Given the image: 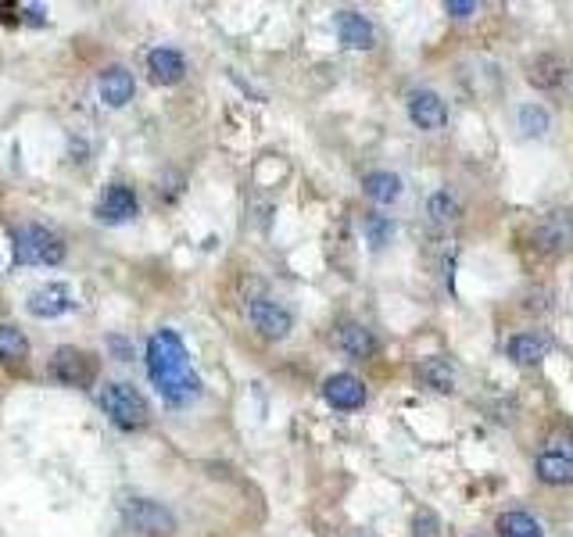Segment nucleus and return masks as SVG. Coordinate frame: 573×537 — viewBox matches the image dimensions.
Masks as SVG:
<instances>
[{"label": "nucleus", "instance_id": "4", "mask_svg": "<svg viewBox=\"0 0 573 537\" xmlns=\"http://www.w3.org/2000/svg\"><path fill=\"white\" fill-rule=\"evenodd\" d=\"M51 376L58 380L61 387H76V391H86V387L97 384V358L86 355V351H79V348H72V344H65V348L54 351Z\"/></svg>", "mask_w": 573, "mask_h": 537}, {"label": "nucleus", "instance_id": "15", "mask_svg": "<svg viewBox=\"0 0 573 537\" xmlns=\"http://www.w3.org/2000/svg\"><path fill=\"white\" fill-rule=\"evenodd\" d=\"M566 61L559 58V54H538V58L527 65V83L534 86V90H545V94H552V90H559V86L566 83Z\"/></svg>", "mask_w": 573, "mask_h": 537}, {"label": "nucleus", "instance_id": "5", "mask_svg": "<svg viewBox=\"0 0 573 537\" xmlns=\"http://www.w3.org/2000/svg\"><path fill=\"white\" fill-rule=\"evenodd\" d=\"M122 516L140 534H172L176 530V516L162 502H151V498H129V502H122Z\"/></svg>", "mask_w": 573, "mask_h": 537}, {"label": "nucleus", "instance_id": "8", "mask_svg": "<svg viewBox=\"0 0 573 537\" xmlns=\"http://www.w3.org/2000/svg\"><path fill=\"white\" fill-rule=\"evenodd\" d=\"M323 398L330 409L337 412H355L366 405L369 391L366 384H362L359 376H351V373H334V376H326L323 380Z\"/></svg>", "mask_w": 573, "mask_h": 537}, {"label": "nucleus", "instance_id": "13", "mask_svg": "<svg viewBox=\"0 0 573 537\" xmlns=\"http://www.w3.org/2000/svg\"><path fill=\"white\" fill-rule=\"evenodd\" d=\"M97 90H101V101L108 104V108H126V104L133 101V94H137V83H133V72L129 69L112 65V69L101 72Z\"/></svg>", "mask_w": 573, "mask_h": 537}, {"label": "nucleus", "instance_id": "2", "mask_svg": "<svg viewBox=\"0 0 573 537\" xmlns=\"http://www.w3.org/2000/svg\"><path fill=\"white\" fill-rule=\"evenodd\" d=\"M101 409L119 430H144L151 423V405L133 384H104Z\"/></svg>", "mask_w": 573, "mask_h": 537}, {"label": "nucleus", "instance_id": "11", "mask_svg": "<svg viewBox=\"0 0 573 537\" xmlns=\"http://www.w3.org/2000/svg\"><path fill=\"white\" fill-rule=\"evenodd\" d=\"M72 305H76V301H72V290L65 287V283H43V287H36L26 298L29 316L36 319H58L65 316Z\"/></svg>", "mask_w": 573, "mask_h": 537}, {"label": "nucleus", "instance_id": "3", "mask_svg": "<svg viewBox=\"0 0 573 537\" xmlns=\"http://www.w3.org/2000/svg\"><path fill=\"white\" fill-rule=\"evenodd\" d=\"M15 262L18 265H61L65 262V240L47 226H22L15 230Z\"/></svg>", "mask_w": 573, "mask_h": 537}, {"label": "nucleus", "instance_id": "21", "mask_svg": "<svg viewBox=\"0 0 573 537\" xmlns=\"http://www.w3.org/2000/svg\"><path fill=\"white\" fill-rule=\"evenodd\" d=\"M498 537H545L541 523L527 509H505L495 520Z\"/></svg>", "mask_w": 573, "mask_h": 537}, {"label": "nucleus", "instance_id": "28", "mask_svg": "<svg viewBox=\"0 0 573 537\" xmlns=\"http://www.w3.org/2000/svg\"><path fill=\"white\" fill-rule=\"evenodd\" d=\"M108 344H112V348L119 351L122 362H129V358H133V348H126V341H122V337H112V341H108Z\"/></svg>", "mask_w": 573, "mask_h": 537}, {"label": "nucleus", "instance_id": "18", "mask_svg": "<svg viewBox=\"0 0 573 537\" xmlns=\"http://www.w3.org/2000/svg\"><path fill=\"white\" fill-rule=\"evenodd\" d=\"M337 348L348 358H355V362H366V358L377 355V337L362 323H341V330H337Z\"/></svg>", "mask_w": 573, "mask_h": 537}, {"label": "nucleus", "instance_id": "19", "mask_svg": "<svg viewBox=\"0 0 573 537\" xmlns=\"http://www.w3.org/2000/svg\"><path fill=\"white\" fill-rule=\"evenodd\" d=\"M416 380H420L427 391H437V394L455 391V369L448 358H423L420 366H416Z\"/></svg>", "mask_w": 573, "mask_h": 537}, {"label": "nucleus", "instance_id": "9", "mask_svg": "<svg viewBox=\"0 0 573 537\" xmlns=\"http://www.w3.org/2000/svg\"><path fill=\"white\" fill-rule=\"evenodd\" d=\"M405 108H409L412 126L423 129V133H437V129L448 126V104L434 90H412Z\"/></svg>", "mask_w": 573, "mask_h": 537}, {"label": "nucleus", "instance_id": "29", "mask_svg": "<svg viewBox=\"0 0 573 537\" xmlns=\"http://www.w3.org/2000/svg\"><path fill=\"white\" fill-rule=\"evenodd\" d=\"M26 15H29V22H36V26L43 22V8H26Z\"/></svg>", "mask_w": 573, "mask_h": 537}, {"label": "nucleus", "instance_id": "26", "mask_svg": "<svg viewBox=\"0 0 573 537\" xmlns=\"http://www.w3.org/2000/svg\"><path fill=\"white\" fill-rule=\"evenodd\" d=\"M412 537H441V520H437V512L430 509H420L412 516Z\"/></svg>", "mask_w": 573, "mask_h": 537}, {"label": "nucleus", "instance_id": "20", "mask_svg": "<svg viewBox=\"0 0 573 537\" xmlns=\"http://www.w3.org/2000/svg\"><path fill=\"white\" fill-rule=\"evenodd\" d=\"M534 477L548 487H573V459L541 452L538 459H534Z\"/></svg>", "mask_w": 573, "mask_h": 537}, {"label": "nucleus", "instance_id": "1", "mask_svg": "<svg viewBox=\"0 0 573 537\" xmlns=\"http://www.w3.org/2000/svg\"><path fill=\"white\" fill-rule=\"evenodd\" d=\"M147 373H151L154 387L162 394L165 405L172 409H187L201 398V376L194 373L187 355V344L176 330H154L147 341Z\"/></svg>", "mask_w": 573, "mask_h": 537}, {"label": "nucleus", "instance_id": "6", "mask_svg": "<svg viewBox=\"0 0 573 537\" xmlns=\"http://www.w3.org/2000/svg\"><path fill=\"white\" fill-rule=\"evenodd\" d=\"M534 244L545 255H559L573 244V212L570 208H556V212H545L534 226Z\"/></svg>", "mask_w": 573, "mask_h": 537}, {"label": "nucleus", "instance_id": "23", "mask_svg": "<svg viewBox=\"0 0 573 537\" xmlns=\"http://www.w3.org/2000/svg\"><path fill=\"white\" fill-rule=\"evenodd\" d=\"M516 122H520L523 137H545L552 129V115L545 111V104H520L516 108Z\"/></svg>", "mask_w": 573, "mask_h": 537}, {"label": "nucleus", "instance_id": "24", "mask_svg": "<svg viewBox=\"0 0 573 537\" xmlns=\"http://www.w3.org/2000/svg\"><path fill=\"white\" fill-rule=\"evenodd\" d=\"M29 358V337L18 326H0V362H22Z\"/></svg>", "mask_w": 573, "mask_h": 537}, {"label": "nucleus", "instance_id": "17", "mask_svg": "<svg viewBox=\"0 0 573 537\" xmlns=\"http://www.w3.org/2000/svg\"><path fill=\"white\" fill-rule=\"evenodd\" d=\"M405 183L398 172L391 169H373L362 176V194L369 197V201H377V205H394L398 197H402Z\"/></svg>", "mask_w": 573, "mask_h": 537}, {"label": "nucleus", "instance_id": "27", "mask_svg": "<svg viewBox=\"0 0 573 537\" xmlns=\"http://www.w3.org/2000/svg\"><path fill=\"white\" fill-rule=\"evenodd\" d=\"M445 11L452 18H473L480 11V4H477V0H448Z\"/></svg>", "mask_w": 573, "mask_h": 537}, {"label": "nucleus", "instance_id": "25", "mask_svg": "<svg viewBox=\"0 0 573 537\" xmlns=\"http://www.w3.org/2000/svg\"><path fill=\"white\" fill-rule=\"evenodd\" d=\"M362 233H366V240L373 248H387L394 237V222L387 219V215H369V219L362 222Z\"/></svg>", "mask_w": 573, "mask_h": 537}, {"label": "nucleus", "instance_id": "22", "mask_svg": "<svg viewBox=\"0 0 573 537\" xmlns=\"http://www.w3.org/2000/svg\"><path fill=\"white\" fill-rule=\"evenodd\" d=\"M459 215H462V201L448 187L434 190V194L427 197V219L434 222V226H448V222H455Z\"/></svg>", "mask_w": 573, "mask_h": 537}, {"label": "nucleus", "instance_id": "16", "mask_svg": "<svg viewBox=\"0 0 573 537\" xmlns=\"http://www.w3.org/2000/svg\"><path fill=\"white\" fill-rule=\"evenodd\" d=\"M137 194H133V187H126V183H115V187L104 190L101 205H97V215H101L104 222H129L133 215H137Z\"/></svg>", "mask_w": 573, "mask_h": 537}, {"label": "nucleus", "instance_id": "14", "mask_svg": "<svg viewBox=\"0 0 573 537\" xmlns=\"http://www.w3.org/2000/svg\"><path fill=\"white\" fill-rule=\"evenodd\" d=\"M147 72L158 86H176L187 76V58L180 51H172V47H154L147 54Z\"/></svg>", "mask_w": 573, "mask_h": 537}, {"label": "nucleus", "instance_id": "12", "mask_svg": "<svg viewBox=\"0 0 573 537\" xmlns=\"http://www.w3.org/2000/svg\"><path fill=\"white\" fill-rule=\"evenodd\" d=\"M548 351H552V337H545V333L538 330L516 333V337H509V344H505V355L513 358L516 366H538V362H545Z\"/></svg>", "mask_w": 573, "mask_h": 537}, {"label": "nucleus", "instance_id": "7", "mask_svg": "<svg viewBox=\"0 0 573 537\" xmlns=\"http://www.w3.org/2000/svg\"><path fill=\"white\" fill-rule=\"evenodd\" d=\"M248 316H251V326H255L266 341H283V337L294 330V316L273 298H255L248 305Z\"/></svg>", "mask_w": 573, "mask_h": 537}, {"label": "nucleus", "instance_id": "10", "mask_svg": "<svg viewBox=\"0 0 573 537\" xmlns=\"http://www.w3.org/2000/svg\"><path fill=\"white\" fill-rule=\"evenodd\" d=\"M334 26H337V40H341V47H348V51H369V47H377V29H373V22H369L362 11H337L334 15Z\"/></svg>", "mask_w": 573, "mask_h": 537}]
</instances>
